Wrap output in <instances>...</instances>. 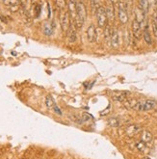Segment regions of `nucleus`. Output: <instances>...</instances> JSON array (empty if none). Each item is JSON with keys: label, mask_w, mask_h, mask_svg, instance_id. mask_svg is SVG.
Here are the masks:
<instances>
[{"label": "nucleus", "mask_w": 157, "mask_h": 159, "mask_svg": "<svg viewBox=\"0 0 157 159\" xmlns=\"http://www.w3.org/2000/svg\"><path fill=\"white\" fill-rule=\"evenodd\" d=\"M76 0H70L68 3V12L70 15V18L72 20L74 24V27L76 29H79L82 27L83 22L79 19L77 16V11H76Z\"/></svg>", "instance_id": "nucleus-1"}, {"label": "nucleus", "mask_w": 157, "mask_h": 159, "mask_svg": "<svg viewBox=\"0 0 157 159\" xmlns=\"http://www.w3.org/2000/svg\"><path fill=\"white\" fill-rule=\"evenodd\" d=\"M156 105V102L152 99H145L137 101L135 106H134V110L136 111H149L153 109Z\"/></svg>", "instance_id": "nucleus-2"}, {"label": "nucleus", "mask_w": 157, "mask_h": 159, "mask_svg": "<svg viewBox=\"0 0 157 159\" xmlns=\"http://www.w3.org/2000/svg\"><path fill=\"white\" fill-rule=\"evenodd\" d=\"M97 26L99 28H103L107 26V21H108V16L107 13H106V9L102 6H100L97 11Z\"/></svg>", "instance_id": "nucleus-3"}, {"label": "nucleus", "mask_w": 157, "mask_h": 159, "mask_svg": "<svg viewBox=\"0 0 157 159\" xmlns=\"http://www.w3.org/2000/svg\"><path fill=\"white\" fill-rule=\"evenodd\" d=\"M60 24L62 27V30L65 33L68 32V30L70 27V18L68 11H60Z\"/></svg>", "instance_id": "nucleus-4"}, {"label": "nucleus", "mask_w": 157, "mask_h": 159, "mask_svg": "<svg viewBox=\"0 0 157 159\" xmlns=\"http://www.w3.org/2000/svg\"><path fill=\"white\" fill-rule=\"evenodd\" d=\"M118 16H119V20L122 24H125L128 21V15L126 12V8L123 5L122 2L119 3V9H118Z\"/></svg>", "instance_id": "nucleus-5"}, {"label": "nucleus", "mask_w": 157, "mask_h": 159, "mask_svg": "<svg viewBox=\"0 0 157 159\" xmlns=\"http://www.w3.org/2000/svg\"><path fill=\"white\" fill-rule=\"evenodd\" d=\"M76 11H77L78 18H79V19L84 23V21L87 19V10L82 1H78L76 3Z\"/></svg>", "instance_id": "nucleus-6"}, {"label": "nucleus", "mask_w": 157, "mask_h": 159, "mask_svg": "<svg viewBox=\"0 0 157 159\" xmlns=\"http://www.w3.org/2000/svg\"><path fill=\"white\" fill-rule=\"evenodd\" d=\"M125 131L126 136H128L129 138H133L134 136H136L141 132V127H140V126H137V124H129V126L125 127Z\"/></svg>", "instance_id": "nucleus-7"}, {"label": "nucleus", "mask_w": 157, "mask_h": 159, "mask_svg": "<svg viewBox=\"0 0 157 159\" xmlns=\"http://www.w3.org/2000/svg\"><path fill=\"white\" fill-rule=\"evenodd\" d=\"M132 32H133V36L138 40L143 36L142 25L136 19H134L133 22H132Z\"/></svg>", "instance_id": "nucleus-8"}, {"label": "nucleus", "mask_w": 157, "mask_h": 159, "mask_svg": "<svg viewBox=\"0 0 157 159\" xmlns=\"http://www.w3.org/2000/svg\"><path fill=\"white\" fill-rule=\"evenodd\" d=\"M87 39L90 43H94V41L97 40V30H96V27L94 25H90L87 28Z\"/></svg>", "instance_id": "nucleus-9"}, {"label": "nucleus", "mask_w": 157, "mask_h": 159, "mask_svg": "<svg viewBox=\"0 0 157 159\" xmlns=\"http://www.w3.org/2000/svg\"><path fill=\"white\" fill-rule=\"evenodd\" d=\"M110 42L111 45L113 47H118L121 43V39H120V34L118 32V30H114L111 32V36H110Z\"/></svg>", "instance_id": "nucleus-10"}, {"label": "nucleus", "mask_w": 157, "mask_h": 159, "mask_svg": "<svg viewBox=\"0 0 157 159\" xmlns=\"http://www.w3.org/2000/svg\"><path fill=\"white\" fill-rule=\"evenodd\" d=\"M5 6L9 7L10 9H18L20 5V0H3Z\"/></svg>", "instance_id": "nucleus-11"}, {"label": "nucleus", "mask_w": 157, "mask_h": 159, "mask_svg": "<svg viewBox=\"0 0 157 159\" xmlns=\"http://www.w3.org/2000/svg\"><path fill=\"white\" fill-rule=\"evenodd\" d=\"M67 36H68V39L70 43H74L76 41V28L70 25V29L67 32Z\"/></svg>", "instance_id": "nucleus-12"}, {"label": "nucleus", "mask_w": 157, "mask_h": 159, "mask_svg": "<svg viewBox=\"0 0 157 159\" xmlns=\"http://www.w3.org/2000/svg\"><path fill=\"white\" fill-rule=\"evenodd\" d=\"M53 30H54V26L51 22H46V23L43 24V31L46 36H51L53 33Z\"/></svg>", "instance_id": "nucleus-13"}, {"label": "nucleus", "mask_w": 157, "mask_h": 159, "mask_svg": "<svg viewBox=\"0 0 157 159\" xmlns=\"http://www.w3.org/2000/svg\"><path fill=\"white\" fill-rule=\"evenodd\" d=\"M141 141H143L145 144L150 143L152 141V134H151V132H149L148 130H143L141 134Z\"/></svg>", "instance_id": "nucleus-14"}, {"label": "nucleus", "mask_w": 157, "mask_h": 159, "mask_svg": "<svg viewBox=\"0 0 157 159\" xmlns=\"http://www.w3.org/2000/svg\"><path fill=\"white\" fill-rule=\"evenodd\" d=\"M143 37H144L145 42L147 43L148 44L152 43V39H151V36H150V33L148 31V25L145 26V29L143 31Z\"/></svg>", "instance_id": "nucleus-15"}, {"label": "nucleus", "mask_w": 157, "mask_h": 159, "mask_svg": "<svg viewBox=\"0 0 157 159\" xmlns=\"http://www.w3.org/2000/svg\"><path fill=\"white\" fill-rule=\"evenodd\" d=\"M135 19L138 20L140 23H141V25H143L144 21L145 19V13L144 12L143 10L140 9V8H138L137 11H136V19Z\"/></svg>", "instance_id": "nucleus-16"}, {"label": "nucleus", "mask_w": 157, "mask_h": 159, "mask_svg": "<svg viewBox=\"0 0 157 159\" xmlns=\"http://www.w3.org/2000/svg\"><path fill=\"white\" fill-rule=\"evenodd\" d=\"M138 1H139V8L143 10L144 12L147 14L148 12V9H149L148 0H138Z\"/></svg>", "instance_id": "nucleus-17"}, {"label": "nucleus", "mask_w": 157, "mask_h": 159, "mask_svg": "<svg viewBox=\"0 0 157 159\" xmlns=\"http://www.w3.org/2000/svg\"><path fill=\"white\" fill-rule=\"evenodd\" d=\"M135 147H136V149L140 151V152H145L147 151V144L144 143L143 141H138L136 142V144H135Z\"/></svg>", "instance_id": "nucleus-18"}, {"label": "nucleus", "mask_w": 157, "mask_h": 159, "mask_svg": "<svg viewBox=\"0 0 157 159\" xmlns=\"http://www.w3.org/2000/svg\"><path fill=\"white\" fill-rule=\"evenodd\" d=\"M108 126H111V127H118V126H120V121H119V119H117V118H110L108 119Z\"/></svg>", "instance_id": "nucleus-19"}, {"label": "nucleus", "mask_w": 157, "mask_h": 159, "mask_svg": "<svg viewBox=\"0 0 157 159\" xmlns=\"http://www.w3.org/2000/svg\"><path fill=\"white\" fill-rule=\"evenodd\" d=\"M55 5L60 11H64L67 8V1L66 0H55Z\"/></svg>", "instance_id": "nucleus-20"}, {"label": "nucleus", "mask_w": 157, "mask_h": 159, "mask_svg": "<svg viewBox=\"0 0 157 159\" xmlns=\"http://www.w3.org/2000/svg\"><path fill=\"white\" fill-rule=\"evenodd\" d=\"M46 104L48 109H53V107L55 105V102H54L53 99L50 95H47L46 96Z\"/></svg>", "instance_id": "nucleus-21"}, {"label": "nucleus", "mask_w": 157, "mask_h": 159, "mask_svg": "<svg viewBox=\"0 0 157 159\" xmlns=\"http://www.w3.org/2000/svg\"><path fill=\"white\" fill-rule=\"evenodd\" d=\"M99 0H91V8L93 13H97V9L99 8Z\"/></svg>", "instance_id": "nucleus-22"}, {"label": "nucleus", "mask_w": 157, "mask_h": 159, "mask_svg": "<svg viewBox=\"0 0 157 159\" xmlns=\"http://www.w3.org/2000/svg\"><path fill=\"white\" fill-rule=\"evenodd\" d=\"M106 9V13H107V16H108V19H114V7L113 6H108Z\"/></svg>", "instance_id": "nucleus-23"}, {"label": "nucleus", "mask_w": 157, "mask_h": 159, "mask_svg": "<svg viewBox=\"0 0 157 159\" xmlns=\"http://www.w3.org/2000/svg\"><path fill=\"white\" fill-rule=\"evenodd\" d=\"M152 32L154 34V36L157 37V14L153 16L152 19Z\"/></svg>", "instance_id": "nucleus-24"}, {"label": "nucleus", "mask_w": 157, "mask_h": 159, "mask_svg": "<svg viewBox=\"0 0 157 159\" xmlns=\"http://www.w3.org/2000/svg\"><path fill=\"white\" fill-rule=\"evenodd\" d=\"M115 100L117 101H119V102H125L127 99H126V96L125 95H114V98H113Z\"/></svg>", "instance_id": "nucleus-25"}, {"label": "nucleus", "mask_w": 157, "mask_h": 159, "mask_svg": "<svg viewBox=\"0 0 157 159\" xmlns=\"http://www.w3.org/2000/svg\"><path fill=\"white\" fill-rule=\"evenodd\" d=\"M41 11H42L41 5L40 4H36V6H35V16H36V18H38V16H40Z\"/></svg>", "instance_id": "nucleus-26"}, {"label": "nucleus", "mask_w": 157, "mask_h": 159, "mask_svg": "<svg viewBox=\"0 0 157 159\" xmlns=\"http://www.w3.org/2000/svg\"><path fill=\"white\" fill-rule=\"evenodd\" d=\"M53 110H54V111H55L56 113H57V114H59V115H62V112H61V110H60V109L58 108V106L56 105V104H55V105H54V107H53Z\"/></svg>", "instance_id": "nucleus-27"}, {"label": "nucleus", "mask_w": 157, "mask_h": 159, "mask_svg": "<svg viewBox=\"0 0 157 159\" xmlns=\"http://www.w3.org/2000/svg\"><path fill=\"white\" fill-rule=\"evenodd\" d=\"M148 3H149V6H150V5L156 6V5H157V0H148Z\"/></svg>", "instance_id": "nucleus-28"}]
</instances>
